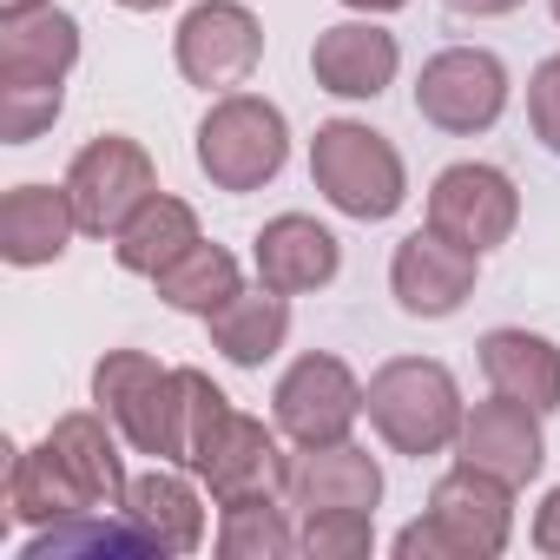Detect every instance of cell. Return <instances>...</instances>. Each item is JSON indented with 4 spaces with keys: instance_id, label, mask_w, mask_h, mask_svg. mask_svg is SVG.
<instances>
[{
    "instance_id": "cell-32",
    "label": "cell",
    "mask_w": 560,
    "mask_h": 560,
    "mask_svg": "<svg viewBox=\"0 0 560 560\" xmlns=\"http://www.w3.org/2000/svg\"><path fill=\"white\" fill-rule=\"evenodd\" d=\"M534 553L560 560V488H547V501L534 508Z\"/></svg>"
},
{
    "instance_id": "cell-7",
    "label": "cell",
    "mask_w": 560,
    "mask_h": 560,
    "mask_svg": "<svg viewBox=\"0 0 560 560\" xmlns=\"http://www.w3.org/2000/svg\"><path fill=\"white\" fill-rule=\"evenodd\" d=\"M60 185H67V198H73L80 231H86V237H113V231L159 191V165H152V152H145L139 139L100 132V139H86V145L73 152V165H67Z\"/></svg>"
},
{
    "instance_id": "cell-8",
    "label": "cell",
    "mask_w": 560,
    "mask_h": 560,
    "mask_svg": "<svg viewBox=\"0 0 560 560\" xmlns=\"http://www.w3.org/2000/svg\"><path fill=\"white\" fill-rule=\"evenodd\" d=\"M416 113L448 132V139H475L508 113V67L488 47H442L422 60L416 73Z\"/></svg>"
},
{
    "instance_id": "cell-35",
    "label": "cell",
    "mask_w": 560,
    "mask_h": 560,
    "mask_svg": "<svg viewBox=\"0 0 560 560\" xmlns=\"http://www.w3.org/2000/svg\"><path fill=\"white\" fill-rule=\"evenodd\" d=\"M113 8H126V14H159V8H172V0H113Z\"/></svg>"
},
{
    "instance_id": "cell-12",
    "label": "cell",
    "mask_w": 560,
    "mask_h": 560,
    "mask_svg": "<svg viewBox=\"0 0 560 560\" xmlns=\"http://www.w3.org/2000/svg\"><path fill=\"white\" fill-rule=\"evenodd\" d=\"M475 277H481V250L442 237L435 224L409 231V237L396 244V257H389V291H396L402 317H422V324L455 317V311L475 298Z\"/></svg>"
},
{
    "instance_id": "cell-18",
    "label": "cell",
    "mask_w": 560,
    "mask_h": 560,
    "mask_svg": "<svg viewBox=\"0 0 560 560\" xmlns=\"http://www.w3.org/2000/svg\"><path fill=\"white\" fill-rule=\"evenodd\" d=\"M73 237H80V218H73L67 185H14L0 198V257L14 270L60 264Z\"/></svg>"
},
{
    "instance_id": "cell-2",
    "label": "cell",
    "mask_w": 560,
    "mask_h": 560,
    "mask_svg": "<svg viewBox=\"0 0 560 560\" xmlns=\"http://www.w3.org/2000/svg\"><path fill=\"white\" fill-rule=\"evenodd\" d=\"M363 416L396 455L422 462V455L455 448L468 402H462V383H455L448 363H435V357H389L363 383Z\"/></svg>"
},
{
    "instance_id": "cell-3",
    "label": "cell",
    "mask_w": 560,
    "mask_h": 560,
    "mask_svg": "<svg viewBox=\"0 0 560 560\" xmlns=\"http://www.w3.org/2000/svg\"><path fill=\"white\" fill-rule=\"evenodd\" d=\"M93 402L139 455L185 468V370H165L145 350H106L93 363Z\"/></svg>"
},
{
    "instance_id": "cell-9",
    "label": "cell",
    "mask_w": 560,
    "mask_h": 560,
    "mask_svg": "<svg viewBox=\"0 0 560 560\" xmlns=\"http://www.w3.org/2000/svg\"><path fill=\"white\" fill-rule=\"evenodd\" d=\"M191 475H198V488H205L218 508H231V501L284 494V481H291V455H284V442H277V429H264L257 416L231 409V416L198 442Z\"/></svg>"
},
{
    "instance_id": "cell-15",
    "label": "cell",
    "mask_w": 560,
    "mask_h": 560,
    "mask_svg": "<svg viewBox=\"0 0 560 560\" xmlns=\"http://www.w3.org/2000/svg\"><path fill=\"white\" fill-rule=\"evenodd\" d=\"M396 67H402V47H396L389 27H376V14L337 21V27H324L317 47H311V73H317V86L337 93V100H383V93L396 86Z\"/></svg>"
},
{
    "instance_id": "cell-13",
    "label": "cell",
    "mask_w": 560,
    "mask_h": 560,
    "mask_svg": "<svg viewBox=\"0 0 560 560\" xmlns=\"http://www.w3.org/2000/svg\"><path fill=\"white\" fill-rule=\"evenodd\" d=\"M455 455L508 488H527L540 468H547V435H540V409L514 402V396H488L462 416V435H455Z\"/></svg>"
},
{
    "instance_id": "cell-30",
    "label": "cell",
    "mask_w": 560,
    "mask_h": 560,
    "mask_svg": "<svg viewBox=\"0 0 560 560\" xmlns=\"http://www.w3.org/2000/svg\"><path fill=\"white\" fill-rule=\"evenodd\" d=\"M224 416H231V396H224V389H218L205 370H185V442H191V448H185V468H191L198 442H205V435H211Z\"/></svg>"
},
{
    "instance_id": "cell-16",
    "label": "cell",
    "mask_w": 560,
    "mask_h": 560,
    "mask_svg": "<svg viewBox=\"0 0 560 560\" xmlns=\"http://www.w3.org/2000/svg\"><path fill=\"white\" fill-rule=\"evenodd\" d=\"M80 67V21L67 8L0 14V86H67Z\"/></svg>"
},
{
    "instance_id": "cell-27",
    "label": "cell",
    "mask_w": 560,
    "mask_h": 560,
    "mask_svg": "<svg viewBox=\"0 0 560 560\" xmlns=\"http://www.w3.org/2000/svg\"><path fill=\"white\" fill-rule=\"evenodd\" d=\"M218 553L224 560H291L298 553V527L284 521L277 494L264 501H231L218 514Z\"/></svg>"
},
{
    "instance_id": "cell-1",
    "label": "cell",
    "mask_w": 560,
    "mask_h": 560,
    "mask_svg": "<svg viewBox=\"0 0 560 560\" xmlns=\"http://www.w3.org/2000/svg\"><path fill=\"white\" fill-rule=\"evenodd\" d=\"M514 540V488L455 462L429 488V514L396 534V560H501Z\"/></svg>"
},
{
    "instance_id": "cell-28",
    "label": "cell",
    "mask_w": 560,
    "mask_h": 560,
    "mask_svg": "<svg viewBox=\"0 0 560 560\" xmlns=\"http://www.w3.org/2000/svg\"><path fill=\"white\" fill-rule=\"evenodd\" d=\"M376 508H311L298 527V553L311 560H363L376 547Z\"/></svg>"
},
{
    "instance_id": "cell-11",
    "label": "cell",
    "mask_w": 560,
    "mask_h": 560,
    "mask_svg": "<svg viewBox=\"0 0 560 560\" xmlns=\"http://www.w3.org/2000/svg\"><path fill=\"white\" fill-rule=\"evenodd\" d=\"M429 224L468 250H494L514 237L521 224V191L501 165H481V159H462V165H442L435 185H429Z\"/></svg>"
},
{
    "instance_id": "cell-19",
    "label": "cell",
    "mask_w": 560,
    "mask_h": 560,
    "mask_svg": "<svg viewBox=\"0 0 560 560\" xmlns=\"http://www.w3.org/2000/svg\"><path fill=\"white\" fill-rule=\"evenodd\" d=\"M284 501H291L298 514H311V508H376V501H383V468H376V455L357 448V442L298 448V455H291Z\"/></svg>"
},
{
    "instance_id": "cell-29",
    "label": "cell",
    "mask_w": 560,
    "mask_h": 560,
    "mask_svg": "<svg viewBox=\"0 0 560 560\" xmlns=\"http://www.w3.org/2000/svg\"><path fill=\"white\" fill-rule=\"evenodd\" d=\"M67 106V86H0V139L34 145Z\"/></svg>"
},
{
    "instance_id": "cell-26",
    "label": "cell",
    "mask_w": 560,
    "mask_h": 560,
    "mask_svg": "<svg viewBox=\"0 0 560 560\" xmlns=\"http://www.w3.org/2000/svg\"><path fill=\"white\" fill-rule=\"evenodd\" d=\"M67 553H159V547L145 540V527L132 514H106V508L73 514L60 527H34L21 547V560H67Z\"/></svg>"
},
{
    "instance_id": "cell-25",
    "label": "cell",
    "mask_w": 560,
    "mask_h": 560,
    "mask_svg": "<svg viewBox=\"0 0 560 560\" xmlns=\"http://www.w3.org/2000/svg\"><path fill=\"white\" fill-rule=\"evenodd\" d=\"M159 298L172 304V311H185V317H211V311H224L237 291H244V270H237V257L224 250V244H211V237H198L185 257H172L159 277Z\"/></svg>"
},
{
    "instance_id": "cell-6",
    "label": "cell",
    "mask_w": 560,
    "mask_h": 560,
    "mask_svg": "<svg viewBox=\"0 0 560 560\" xmlns=\"http://www.w3.org/2000/svg\"><path fill=\"white\" fill-rule=\"evenodd\" d=\"M357 416H363V383H357V370H350L343 357H330V350L298 357L284 376H277V389H270V422H277V435H284L291 448L350 442Z\"/></svg>"
},
{
    "instance_id": "cell-24",
    "label": "cell",
    "mask_w": 560,
    "mask_h": 560,
    "mask_svg": "<svg viewBox=\"0 0 560 560\" xmlns=\"http://www.w3.org/2000/svg\"><path fill=\"white\" fill-rule=\"evenodd\" d=\"M8 514L21 527H60L73 514H93V501L67 481V468L40 442V448H14V462H8Z\"/></svg>"
},
{
    "instance_id": "cell-17",
    "label": "cell",
    "mask_w": 560,
    "mask_h": 560,
    "mask_svg": "<svg viewBox=\"0 0 560 560\" xmlns=\"http://www.w3.org/2000/svg\"><path fill=\"white\" fill-rule=\"evenodd\" d=\"M113 416L106 409H73V416H60L54 429H47V448H54V462L67 468V481L93 501V508H106V514H126V488H132V475H126V462H119V429H106Z\"/></svg>"
},
{
    "instance_id": "cell-36",
    "label": "cell",
    "mask_w": 560,
    "mask_h": 560,
    "mask_svg": "<svg viewBox=\"0 0 560 560\" xmlns=\"http://www.w3.org/2000/svg\"><path fill=\"white\" fill-rule=\"evenodd\" d=\"M34 8H47V0H0V14H34Z\"/></svg>"
},
{
    "instance_id": "cell-10",
    "label": "cell",
    "mask_w": 560,
    "mask_h": 560,
    "mask_svg": "<svg viewBox=\"0 0 560 560\" xmlns=\"http://www.w3.org/2000/svg\"><path fill=\"white\" fill-rule=\"evenodd\" d=\"M172 60L205 93H237L264 60V27L244 0H198L172 34Z\"/></svg>"
},
{
    "instance_id": "cell-23",
    "label": "cell",
    "mask_w": 560,
    "mask_h": 560,
    "mask_svg": "<svg viewBox=\"0 0 560 560\" xmlns=\"http://www.w3.org/2000/svg\"><path fill=\"white\" fill-rule=\"evenodd\" d=\"M205 231H198V211L185 205V198H172V191H152L119 231H113V257H119V270H132V277H159L172 257H185L191 244H198Z\"/></svg>"
},
{
    "instance_id": "cell-14",
    "label": "cell",
    "mask_w": 560,
    "mask_h": 560,
    "mask_svg": "<svg viewBox=\"0 0 560 560\" xmlns=\"http://www.w3.org/2000/svg\"><path fill=\"white\" fill-rule=\"evenodd\" d=\"M250 264H257V284L284 291V298H304V291L337 284L343 244H337L330 224H317V218H304V211H284V218H270V224L250 237Z\"/></svg>"
},
{
    "instance_id": "cell-20",
    "label": "cell",
    "mask_w": 560,
    "mask_h": 560,
    "mask_svg": "<svg viewBox=\"0 0 560 560\" xmlns=\"http://www.w3.org/2000/svg\"><path fill=\"white\" fill-rule=\"evenodd\" d=\"M481 376L494 396H514L540 416L560 409V343L534 330H488L481 337Z\"/></svg>"
},
{
    "instance_id": "cell-21",
    "label": "cell",
    "mask_w": 560,
    "mask_h": 560,
    "mask_svg": "<svg viewBox=\"0 0 560 560\" xmlns=\"http://www.w3.org/2000/svg\"><path fill=\"white\" fill-rule=\"evenodd\" d=\"M205 330H211V350H218L224 363H237V370H264L277 350H284V337H291V298H284V291H270V284L237 291L224 311L205 317Z\"/></svg>"
},
{
    "instance_id": "cell-33",
    "label": "cell",
    "mask_w": 560,
    "mask_h": 560,
    "mask_svg": "<svg viewBox=\"0 0 560 560\" xmlns=\"http://www.w3.org/2000/svg\"><path fill=\"white\" fill-rule=\"evenodd\" d=\"M448 14H462V21H501V14H521L527 0H442Z\"/></svg>"
},
{
    "instance_id": "cell-5",
    "label": "cell",
    "mask_w": 560,
    "mask_h": 560,
    "mask_svg": "<svg viewBox=\"0 0 560 560\" xmlns=\"http://www.w3.org/2000/svg\"><path fill=\"white\" fill-rule=\"evenodd\" d=\"M198 172L218 191H264L291 159V119L264 93H218L211 113L198 119Z\"/></svg>"
},
{
    "instance_id": "cell-4",
    "label": "cell",
    "mask_w": 560,
    "mask_h": 560,
    "mask_svg": "<svg viewBox=\"0 0 560 560\" xmlns=\"http://www.w3.org/2000/svg\"><path fill=\"white\" fill-rule=\"evenodd\" d=\"M311 185L357 224H383L402 211L409 198V172H402V152L363 126V119H330L317 126L311 139Z\"/></svg>"
},
{
    "instance_id": "cell-22",
    "label": "cell",
    "mask_w": 560,
    "mask_h": 560,
    "mask_svg": "<svg viewBox=\"0 0 560 560\" xmlns=\"http://www.w3.org/2000/svg\"><path fill=\"white\" fill-rule=\"evenodd\" d=\"M126 514L145 527V540L159 553H198L205 547V501L185 475H172L165 462L152 475H132L126 488Z\"/></svg>"
},
{
    "instance_id": "cell-34",
    "label": "cell",
    "mask_w": 560,
    "mask_h": 560,
    "mask_svg": "<svg viewBox=\"0 0 560 560\" xmlns=\"http://www.w3.org/2000/svg\"><path fill=\"white\" fill-rule=\"evenodd\" d=\"M343 8H357V14H396V8H409V0H343Z\"/></svg>"
},
{
    "instance_id": "cell-31",
    "label": "cell",
    "mask_w": 560,
    "mask_h": 560,
    "mask_svg": "<svg viewBox=\"0 0 560 560\" xmlns=\"http://www.w3.org/2000/svg\"><path fill=\"white\" fill-rule=\"evenodd\" d=\"M527 126H534V139L560 159V54L540 60L534 80H527Z\"/></svg>"
},
{
    "instance_id": "cell-37",
    "label": "cell",
    "mask_w": 560,
    "mask_h": 560,
    "mask_svg": "<svg viewBox=\"0 0 560 560\" xmlns=\"http://www.w3.org/2000/svg\"><path fill=\"white\" fill-rule=\"evenodd\" d=\"M547 8H553V21H560V0H547Z\"/></svg>"
}]
</instances>
